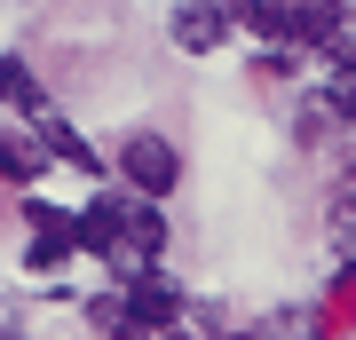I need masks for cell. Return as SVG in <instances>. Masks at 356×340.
<instances>
[{
  "label": "cell",
  "instance_id": "6da1fadb",
  "mask_svg": "<svg viewBox=\"0 0 356 340\" xmlns=\"http://www.w3.org/2000/svg\"><path fill=\"white\" fill-rule=\"evenodd\" d=\"M119 166H127V182L143 190V198H166V190L182 182V159H175L166 135H127L119 143Z\"/></svg>",
  "mask_w": 356,
  "mask_h": 340
},
{
  "label": "cell",
  "instance_id": "7a4b0ae2",
  "mask_svg": "<svg viewBox=\"0 0 356 340\" xmlns=\"http://www.w3.org/2000/svg\"><path fill=\"white\" fill-rule=\"evenodd\" d=\"M119 309H127V325H135V332H175L182 293L166 285V277H135V285H119Z\"/></svg>",
  "mask_w": 356,
  "mask_h": 340
},
{
  "label": "cell",
  "instance_id": "3957f363",
  "mask_svg": "<svg viewBox=\"0 0 356 340\" xmlns=\"http://www.w3.org/2000/svg\"><path fill=\"white\" fill-rule=\"evenodd\" d=\"M229 24H238V16H229V0H182V8H175V40H182L191 56L222 48V40H229Z\"/></svg>",
  "mask_w": 356,
  "mask_h": 340
},
{
  "label": "cell",
  "instance_id": "277c9868",
  "mask_svg": "<svg viewBox=\"0 0 356 340\" xmlns=\"http://www.w3.org/2000/svg\"><path fill=\"white\" fill-rule=\"evenodd\" d=\"M277 8H285V40H332V32H348L341 0H277Z\"/></svg>",
  "mask_w": 356,
  "mask_h": 340
},
{
  "label": "cell",
  "instance_id": "5b68a950",
  "mask_svg": "<svg viewBox=\"0 0 356 340\" xmlns=\"http://www.w3.org/2000/svg\"><path fill=\"white\" fill-rule=\"evenodd\" d=\"M0 103H8V111H24V119H48V95H40V79H32V63H16V56H0Z\"/></svg>",
  "mask_w": 356,
  "mask_h": 340
},
{
  "label": "cell",
  "instance_id": "8992f818",
  "mask_svg": "<svg viewBox=\"0 0 356 340\" xmlns=\"http://www.w3.org/2000/svg\"><path fill=\"white\" fill-rule=\"evenodd\" d=\"M40 151H48V159H64V166H103L95 151H88V135H79V127H64V119H40Z\"/></svg>",
  "mask_w": 356,
  "mask_h": 340
},
{
  "label": "cell",
  "instance_id": "52a82bcc",
  "mask_svg": "<svg viewBox=\"0 0 356 340\" xmlns=\"http://www.w3.org/2000/svg\"><path fill=\"white\" fill-rule=\"evenodd\" d=\"M40 166H48V151H40V143H24V135H0V182H32Z\"/></svg>",
  "mask_w": 356,
  "mask_h": 340
},
{
  "label": "cell",
  "instance_id": "ba28073f",
  "mask_svg": "<svg viewBox=\"0 0 356 340\" xmlns=\"http://www.w3.org/2000/svg\"><path fill=\"white\" fill-rule=\"evenodd\" d=\"M64 253H72V229H40L24 261H32V269H56V261H64Z\"/></svg>",
  "mask_w": 356,
  "mask_h": 340
},
{
  "label": "cell",
  "instance_id": "9c48e42d",
  "mask_svg": "<svg viewBox=\"0 0 356 340\" xmlns=\"http://www.w3.org/2000/svg\"><path fill=\"white\" fill-rule=\"evenodd\" d=\"M332 111H356V63H341V72H332Z\"/></svg>",
  "mask_w": 356,
  "mask_h": 340
},
{
  "label": "cell",
  "instance_id": "30bf717a",
  "mask_svg": "<svg viewBox=\"0 0 356 340\" xmlns=\"http://www.w3.org/2000/svg\"><path fill=\"white\" fill-rule=\"evenodd\" d=\"M166 340H191V332H166Z\"/></svg>",
  "mask_w": 356,
  "mask_h": 340
},
{
  "label": "cell",
  "instance_id": "8fae6325",
  "mask_svg": "<svg viewBox=\"0 0 356 340\" xmlns=\"http://www.w3.org/2000/svg\"><path fill=\"white\" fill-rule=\"evenodd\" d=\"M229 340H245V332H229Z\"/></svg>",
  "mask_w": 356,
  "mask_h": 340
}]
</instances>
